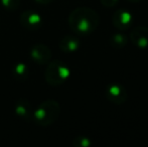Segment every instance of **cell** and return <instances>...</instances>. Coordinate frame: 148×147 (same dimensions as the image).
Segmentation results:
<instances>
[{
  "instance_id": "obj_8",
  "label": "cell",
  "mask_w": 148,
  "mask_h": 147,
  "mask_svg": "<svg viewBox=\"0 0 148 147\" xmlns=\"http://www.w3.org/2000/svg\"><path fill=\"white\" fill-rule=\"evenodd\" d=\"M130 41L138 49H148V27L147 26H136L132 29L129 36Z\"/></svg>"
},
{
  "instance_id": "obj_14",
  "label": "cell",
  "mask_w": 148,
  "mask_h": 147,
  "mask_svg": "<svg viewBox=\"0 0 148 147\" xmlns=\"http://www.w3.org/2000/svg\"><path fill=\"white\" fill-rule=\"evenodd\" d=\"M72 144L75 147H90L93 144V142L86 136H78L73 140Z\"/></svg>"
},
{
  "instance_id": "obj_9",
  "label": "cell",
  "mask_w": 148,
  "mask_h": 147,
  "mask_svg": "<svg viewBox=\"0 0 148 147\" xmlns=\"http://www.w3.org/2000/svg\"><path fill=\"white\" fill-rule=\"evenodd\" d=\"M14 112L18 117L22 118V119L26 120V121H30L32 120V114L33 109L31 106L30 102L25 98H20L16 101L15 107H14Z\"/></svg>"
},
{
  "instance_id": "obj_10",
  "label": "cell",
  "mask_w": 148,
  "mask_h": 147,
  "mask_svg": "<svg viewBox=\"0 0 148 147\" xmlns=\"http://www.w3.org/2000/svg\"><path fill=\"white\" fill-rule=\"evenodd\" d=\"M59 47L64 53H75L80 49V40L74 36H66L60 39Z\"/></svg>"
},
{
  "instance_id": "obj_4",
  "label": "cell",
  "mask_w": 148,
  "mask_h": 147,
  "mask_svg": "<svg viewBox=\"0 0 148 147\" xmlns=\"http://www.w3.org/2000/svg\"><path fill=\"white\" fill-rule=\"evenodd\" d=\"M20 24L29 31H36L42 26V17L34 10H25L20 14Z\"/></svg>"
},
{
  "instance_id": "obj_7",
  "label": "cell",
  "mask_w": 148,
  "mask_h": 147,
  "mask_svg": "<svg viewBox=\"0 0 148 147\" xmlns=\"http://www.w3.org/2000/svg\"><path fill=\"white\" fill-rule=\"evenodd\" d=\"M51 49L45 43H36L30 51V57L38 65H47L51 61Z\"/></svg>"
},
{
  "instance_id": "obj_1",
  "label": "cell",
  "mask_w": 148,
  "mask_h": 147,
  "mask_svg": "<svg viewBox=\"0 0 148 147\" xmlns=\"http://www.w3.org/2000/svg\"><path fill=\"white\" fill-rule=\"evenodd\" d=\"M71 30L78 36H89L98 28L100 16L90 7H78L72 10L68 18Z\"/></svg>"
},
{
  "instance_id": "obj_11",
  "label": "cell",
  "mask_w": 148,
  "mask_h": 147,
  "mask_svg": "<svg viewBox=\"0 0 148 147\" xmlns=\"http://www.w3.org/2000/svg\"><path fill=\"white\" fill-rule=\"evenodd\" d=\"M12 76L15 80L19 81V82L26 81L29 77L28 66L24 63H21V62L15 64L12 68Z\"/></svg>"
},
{
  "instance_id": "obj_2",
  "label": "cell",
  "mask_w": 148,
  "mask_h": 147,
  "mask_svg": "<svg viewBox=\"0 0 148 147\" xmlns=\"http://www.w3.org/2000/svg\"><path fill=\"white\" fill-rule=\"evenodd\" d=\"M60 105L58 101L49 99L43 101L33 110L32 120L37 125L47 127L53 124L60 117Z\"/></svg>"
},
{
  "instance_id": "obj_5",
  "label": "cell",
  "mask_w": 148,
  "mask_h": 147,
  "mask_svg": "<svg viewBox=\"0 0 148 147\" xmlns=\"http://www.w3.org/2000/svg\"><path fill=\"white\" fill-rule=\"evenodd\" d=\"M106 98L115 105H122L128 98V93L124 86L119 83H111L106 88Z\"/></svg>"
},
{
  "instance_id": "obj_6",
  "label": "cell",
  "mask_w": 148,
  "mask_h": 147,
  "mask_svg": "<svg viewBox=\"0 0 148 147\" xmlns=\"http://www.w3.org/2000/svg\"><path fill=\"white\" fill-rule=\"evenodd\" d=\"M113 25L117 29L124 31L127 30L134 23V16L129 10L127 9H119L113 14L112 17Z\"/></svg>"
},
{
  "instance_id": "obj_17",
  "label": "cell",
  "mask_w": 148,
  "mask_h": 147,
  "mask_svg": "<svg viewBox=\"0 0 148 147\" xmlns=\"http://www.w3.org/2000/svg\"><path fill=\"white\" fill-rule=\"evenodd\" d=\"M127 1H129V2H132V3H138V2L142 1V0H127Z\"/></svg>"
},
{
  "instance_id": "obj_15",
  "label": "cell",
  "mask_w": 148,
  "mask_h": 147,
  "mask_svg": "<svg viewBox=\"0 0 148 147\" xmlns=\"http://www.w3.org/2000/svg\"><path fill=\"white\" fill-rule=\"evenodd\" d=\"M101 1V4L106 8H111L114 7L116 4L118 3L119 0H100Z\"/></svg>"
},
{
  "instance_id": "obj_13",
  "label": "cell",
  "mask_w": 148,
  "mask_h": 147,
  "mask_svg": "<svg viewBox=\"0 0 148 147\" xmlns=\"http://www.w3.org/2000/svg\"><path fill=\"white\" fill-rule=\"evenodd\" d=\"M0 1L4 9H6L7 11L13 12L17 10L20 6V0H0Z\"/></svg>"
},
{
  "instance_id": "obj_3",
  "label": "cell",
  "mask_w": 148,
  "mask_h": 147,
  "mask_svg": "<svg viewBox=\"0 0 148 147\" xmlns=\"http://www.w3.org/2000/svg\"><path fill=\"white\" fill-rule=\"evenodd\" d=\"M71 76V70L66 63L59 59L51 61L45 72V80L49 86L58 87L64 85Z\"/></svg>"
},
{
  "instance_id": "obj_16",
  "label": "cell",
  "mask_w": 148,
  "mask_h": 147,
  "mask_svg": "<svg viewBox=\"0 0 148 147\" xmlns=\"http://www.w3.org/2000/svg\"><path fill=\"white\" fill-rule=\"evenodd\" d=\"M35 1L40 4H49V3H51L53 0H35Z\"/></svg>"
},
{
  "instance_id": "obj_12",
  "label": "cell",
  "mask_w": 148,
  "mask_h": 147,
  "mask_svg": "<svg viewBox=\"0 0 148 147\" xmlns=\"http://www.w3.org/2000/svg\"><path fill=\"white\" fill-rule=\"evenodd\" d=\"M110 46L114 49H121L128 43V37L123 32H116L110 36Z\"/></svg>"
}]
</instances>
